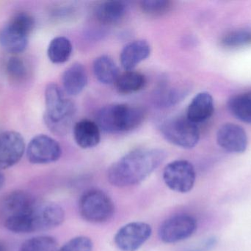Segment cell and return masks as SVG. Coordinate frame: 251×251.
Masks as SVG:
<instances>
[{
    "label": "cell",
    "instance_id": "cell-1",
    "mask_svg": "<svg viewBox=\"0 0 251 251\" xmlns=\"http://www.w3.org/2000/svg\"><path fill=\"white\" fill-rule=\"evenodd\" d=\"M166 152L157 148L131 150L109 168L107 179L117 187H129L143 182L166 159Z\"/></svg>",
    "mask_w": 251,
    "mask_h": 251
},
{
    "label": "cell",
    "instance_id": "cell-2",
    "mask_svg": "<svg viewBox=\"0 0 251 251\" xmlns=\"http://www.w3.org/2000/svg\"><path fill=\"white\" fill-rule=\"evenodd\" d=\"M45 105L44 121L49 129L57 135H66L73 122L75 104L58 85L50 84L45 90Z\"/></svg>",
    "mask_w": 251,
    "mask_h": 251
},
{
    "label": "cell",
    "instance_id": "cell-3",
    "mask_svg": "<svg viewBox=\"0 0 251 251\" xmlns=\"http://www.w3.org/2000/svg\"><path fill=\"white\" fill-rule=\"evenodd\" d=\"M144 118V112L140 108L115 103L101 108L97 113L96 122L104 132L116 134L138 128Z\"/></svg>",
    "mask_w": 251,
    "mask_h": 251
},
{
    "label": "cell",
    "instance_id": "cell-4",
    "mask_svg": "<svg viewBox=\"0 0 251 251\" xmlns=\"http://www.w3.org/2000/svg\"><path fill=\"white\" fill-rule=\"evenodd\" d=\"M64 220L65 212L60 205L36 202L29 212L19 217L16 226L19 234H28L57 228Z\"/></svg>",
    "mask_w": 251,
    "mask_h": 251
},
{
    "label": "cell",
    "instance_id": "cell-5",
    "mask_svg": "<svg viewBox=\"0 0 251 251\" xmlns=\"http://www.w3.org/2000/svg\"><path fill=\"white\" fill-rule=\"evenodd\" d=\"M35 19L30 13L19 12L12 16L0 32V44L13 54L23 53L28 45V38L35 28Z\"/></svg>",
    "mask_w": 251,
    "mask_h": 251
},
{
    "label": "cell",
    "instance_id": "cell-6",
    "mask_svg": "<svg viewBox=\"0 0 251 251\" xmlns=\"http://www.w3.org/2000/svg\"><path fill=\"white\" fill-rule=\"evenodd\" d=\"M78 208L81 217L91 223L108 222L115 214V205L112 199L104 192L97 189L83 193Z\"/></svg>",
    "mask_w": 251,
    "mask_h": 251
},
{
    "label": "cell",
    "instance_id": "cell-7",
    "mask_svg": "<svg viewBox=\"0 0 251 251\" xmlns=\"http://www.w3.org/2000/svg\"><path fill=\"white\" fill-rule=\"evenodd\" d=\"M160 131L168 142L181 148H193L200 139L198 125L189 120L186 116L166 119L161 125Z\"/></svg>",
    "mask_w": 251,
    "mask_h": 251
},
{
    "label": "cell",
    "instance_id": "cell-8",
    "mask_svg": "<svg viewBox=\"0 0 251 251\" xmlns=\"http://www.w3.org/2000/svg\"><path fill=\"white\" fill-rule=\"evenodd\" d=\"M162 177L167 187L173 191L187 193L194 187L196 172L188 161L176 160L165 167Z\"/></svg>",
    "mask_w": 251,
    "mask_h": 251
},
{
    "label": "cell",
    "instance_id": "cell-9",
    "mask_svg": "<svg viewBox=\"0 0 251 251\" xmlns=\"http://www.w3.org/2000/svg\"><path fill=\"white\" fill-rule=\"evenodd\" d=\"M196 220L191 215L181 214L174 215L162 223L158 231L161 241L167 244L187 240L197 230Z\"/></svg>",
    "mask_w": 251,
    "mask_h": 251
},
{
    "label": "cell",
    "instance_id": "cell-10",
    "mask_svg": "<svg viewBox=\"0 0 251 251\" xmlns=\"http://www.w3.org/2000/svg\"><path fill=\"white\" fill-rule=\"evenodd\" d=\"M60 144L49 136L41 134L33 137L26 148V157L34 165H47L57 162L61 157Z\"/></svg>",
    "mask_w": 251,
    "mask_h": 251
},
{
    "label": "cell",
    "instance_id": "cell-11",
    "mask_svg": "<svg viewBox=\"0 0 251 251\" xmlns=\"http://www.w3.org/2000/svg\"><path fill=\"white\" fill-rule=\"evenodd\" d=\"M151 227L143 222H133L122 226L114 237L115 244L122 251H136L149 240Z\"/></svg>",
    "mask_w": 251,
    "mask_h": 251
},
{
    "label": "cell",
    "instance_id": "cell-12",
    "mask_svg": "<svg viewBox=\"0 0 251 251\" xmlns=\"http://www.w3.org/2000/svg\"><path fill=\"white\" fill-rule=\"evenodd\" d=\"M25 142L22 134L8 131L0 134V169L12 167L22 159Z\"/></svg>",
    "mask_w": 251,
    "mask_h": 251
},
{
    "label": "cell",
    "instance_id": "cell-13",
    "mask_svg": "<svg viewBox=\"0 0 251 251\" xmlns=\"http://www.w3.org/2000/svg\"><path fill=\"white\" fill-rule=\"evenodd\" d=\"M218 145L230 153H243L248 147V136L240 125L234 123L223 125L217 133Z\"/></svg>",
    "mask_w": 251,
    "mask_h": 251
},
{
    "label": "cell",
    "instance_id": "cell-14",
    "mask_svg": "<svg viewBox=\"0 0 251 251\" xmlns=\"http://www.w3.org/2000/svg\"><path fill=\"white\" fill-rule=\"evenodd\" d=\"M36 203V200L25 191H13L4 196L0 202V217L5 221L7 218L27 213Z\"/></svg>",
    "mask_w": 251,
    "mask_h": 251
},
{
    "label": "cell",
    "instance_id": "cell-15",
    "mask_svg": "<svg viewBox=\"0 0 251 251\" xmlns=\"http://www.w3.org/2000/svg\"><path fill=\"white\" fill-rule=\"evenodd\" d=\"M150 54L151 46L147 41L138 39L131 41L126 44L121 53V64L125 71L133 70Z\"/></svg>",
    "mask_w": 251,
    "mask_h": 251
},
{
    "label": "cell",
    "instance_id": "cell-16",
    "mask_svg": "<svg viewBox=\"0 0 251 251\" xmlns=\"http://www.w3.org/2000/svg\"><path fill=\"white\" fill-rule=\"evenodd\" d=\"M215 105L212 96L206 91L199 93L192 100L187 108V116L193 123H202L206 122L213 115Z\"/></svg>",
    "mask_w": 251,
    "mask_h": 251
},
{
    "label": "cell",
    "instance_id": "cell-17",
    "mask_svg": "<svg viewBox=\"0 0 251 251\" xmlns=\"http://www.w3.org/2000/svg\"><path fill=\"white\" fill-rule=\"evenodd\" d=\"M74 138L76 144L82 149L95 147L101 141V130L97 122L90 119H82L75 124Z\"/></svg>",
    "mask_w": 251,
    "mask_h": 251
},
{
    "label": "cell",
    "instance_id": "cell-18",
    "mask_svg": "<svg viewBox=\"0 0 251 251\" xmlns=\"http://www.w3.org/2000/svg\"><path fill=\"white\" fill-rule=\"evenodd\" d=\"M63 89L68 95L80 94L88 84V74L83 65L75 63L68 67L62 77Z\"/></svg>",
    "mask_w": 251,
    "mask_h": 251
},
{
    "label": "cell",
    "instance_id": "cell-19",
    "mask_svg": "<svg viewBox=\"0 0 251 251\" xmlns=\"http://www.w3.org/2000/svg\"><path fill=\"white\" fill-rule=\"evenodd\" d=\"M127 10V5L123 1H104L97 6L96 17L102 25H113L123 20Z\"/></svg>",
    "mask_w": 251,
    "mask_h": 251
},
{
    "label": "cell",
    "instance_id": "cell-20",
    "mask_svg": "<svg viewBox=\"0 0 251 251\" xmlns=\"http://www.w3.org/2000/svg\"><path fill=\"white\" fill-rule=\"evenodd\" d=\"M93 69L96 78L105 85L116 84L121 75L116 62L108 56H101L96 58Z\"/></svg>",
    "mask_w": 251,
    "mask_h": 251
},
{
    "label": "cell",
    "instance_id": "cell-21",
    "mask_svg": "<svg viewBox=\"0 0 251 251\" xmlns=\"http://www.w3.org/2000/svg\"><path fill=\"white\" fill-rule=\"evenodd\" d=\"M186 88L169 84H162L155 91L153 101L156 107L160 109L172 107L185 97Z\"/></svg>",
    "mask_w": 251,
    "mask_h": 251
},
{
    "label": "cell",
    "instance_id": "cell-22",
    "mask_svg": "<svg viewBox=\"0 0 251 251\" xmlns=\"http://www.w3.org/2000/svg\"><path fill=\"white\" fill-rule=\"evenodd\" d=\"M228 110L237 119L251 124V91L233 96L228 100Z\"/></svg>",
    "mask_w": 251,
    "mask_h": 251
},
{
    "label": "cell",
    "instance_id": "cell-23",
    "mask_svg": "<svg viewBox=\"0 0 251 251\" xmlns=\"http://www.w3.org/2000/svg\"><path fill=\"white\" fill-rule=\"evenodd\" d=\"M146 84V78L143 74L131 70L121 74L115 84L120 94H129L143 89Z\"/></svg>",
    "mask_w": 251,
    "mask_h": 251
},
{
    "label": "cell",
    "instance_id": "cell-24",
    "mask_svg": "<svg viewBox=\"0 0 251 251\" xmlns=\"http://www.w3.org/2000/svg\"><path fill=\"white\" fill-rule=\"evenodd\" d=\"M73 51V46L69 38L58 36L53 38L47 50V56L53 63H63L69 60Z\"/></svg>",
    "mask_w": 251,
    "mask_h": 251
},
{
    "label": "cell",
    "instance_id": "cell-25",
    "mask_svg": "<svg viewBox=\"0 0 251 251\" xmlns=\"http://www.w3.org/2000/svg\"><path fill=\"white\" fill-rule=\"evenodd\" d=\"M221 45L227 49H239L251 45V29L241 28L228 32L223 37Z\"/></svg>",
    "mask_w": 251,
    "mask_h": 251
},
{
    "label": "cell",
    "instance_id": "cell-26",
    "mask_svg": "<svg viewBox=\"0 0 251 251\" xmlns=\"http://www.w3.org/2000/svg\"><path fill=\"white\" fill-rule=\"evenodd\" d=\"M57 240L51 236H38L26 240L19 251H58Z\"/></svg>",
    "mask_w": 251,
    "mask_h": 251
},
{
    "label": "cell",
    "instance_id": "cell-27",
    "mask_svg": "<svg viewBox=\"0 0 251 251\" xmlns=\"http://www.w3.org/2000/svg\"><path fill=\"white\" fill-rule=\"evenodd\" d=\"M6 70L9 77L14 81H23L27 77V66L25 61L17 56H12L8 59Z\"/></svg>",
    "mask_w": 251,
    "mask_h": 251
},
{
    "label": "cell",
    "instance_id": "cell-28",
    "mask_svg": "<svg viewBox=\"0 0 251 251\" xmlns=\"http://www.w3.org/2000/svg\"><path fill=\"white\" fill-rule=\"evenodd\" d=\"M140 7L146 14L159 16L166 13L171 7V1L168 0H146L140 1Z\"/></svg>",
    "mask_w": 251,
    "mask_h": 251
},
{
    "label": "cell",
    "instance_id": "cell-29",
    "mask_svg": "<svg viewBox=\"0 0 251 251\" xmlns=\"http://www.w3.org/2000/svg\"><path fill=\"white\" fill-rule=\"evenodd\" d=\"M93 248L94 244L91 239L79 236L69 240L58 251H92Z\"/></svg>",
    "mask_w": 251,
    "mask_h": 251
},
{
    "label": "cell",
    "instance_id": "cell-30",
    "mask_svg": "<svg viewBox=\"0 0 251 251\" xmlns=\"http://www.w3.org/2000/svg\"><path fill=\"white\" fill-rule=\"evenodd\" d=\"M217 240L215 237H209L203 240L200 244L196 245L185 251H210L216 246Z\"/></svg>",
    "mask_w": 251,
    "mask_h": 251
},
{
    "label": "cell",
    "instance_id": "cell-31",
    "mask_svg": "<svg viewBox=\"0 0 251 251\" xmlns=\"http://www.w3.org/2000/svg\"><path fill=\"white\" fill-rule=\"evenodd\" d=\"M0 251H9L7 245L1 240H0Z\"/></svg>",
    "mask_w": 251,
    "mask_h": 251
},
{
    "label": "cell",
    "instance_id": "cell-32",
    "mask_svg": "<svg viewBox=\"0 0 251 251\" xmlns=\"http://www.w3.org/2000/svg\"><path fill=\"white\" fill-rule=\"evenodd\" d=\"M4 181H5V178H4V175L2 173L0 172V190L2 188L4 184Z\"/></svg>",
    "mask_w": 251,
    "mask_h": 251
}]
</instances>
